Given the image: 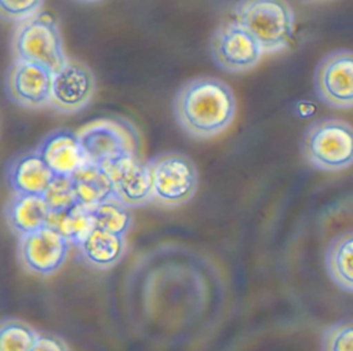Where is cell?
<instances>
[{"label": "cell", "instance_id": "11", "mask_svg": "<svg viewBox=\"0 0 353 351\" xmlns=\"http://www.w3.org/2000/svg\"><path fill=\"white\" fill-rule=\"evenodd\" d=\"M95 94V77L90 66L77 59H68L54 73L50 107L72 114L83 110Z\"/></svg>", "mask_w": 353, "mask_h": 351}, {"label": "cell", "instance_id": "9", "mask_svg": "<svg viewBox=\"0 0 353 351\" xmlns=\"http://www.w3.org/2000/svg\"><path fill=\"white\" fill-rule=\"evenodd\" d=\"M314 89L321 102L336 109L353 107V51L334 50L317 63Z\"/></svg>", "mask_w": 353, "mask_h": 351}, {"label": "cell", "instance_id": "3", "mask_svg": "<svg viewBox=\"0 0 353 351\" xmlns=\"http://www.w3.org/2000/svg\"><path fill=\"white\" fill-rule=\"evenodd\" d=\"M301 149L310 167L343 171L353 165V125L339 118L316 120L305 129Z\"/></svg>", "mask_w": 353, "mask_h": 351}, {"label": "cell", "instance_id": "4", "mask_svg": "<svg viewBox=\"0 0 353 351\" xmlns=\"http://www.w3.org/2000/svg\"><path fill=\"white\" fill-rule=\"evenodd\" d=\"M234 15L256 39L265 54L287 48L292 39L295 15L287 0H240Z\"/></svg>", "mask_w": 353, "mask_h": 351}, {"label": "cell", "instance_id": "21", "mask_svg": "<svg viewBox=\"0 0 353 351\" xmlns=\"http://www.w3.org/2000/svg\"><path fill=\"white\" fill-rule=\"evenodd\" d=\"M37 332L17 318H4L0 325V351H30Z\"/></svg>", "mask_w": 353, "mask_h": 351}, {"label": "cell", "instance_id": "26", "mask_svg": "<svg viewBox=\"0 0 353 351\" xmlns=\"http://www.w3.org/2000/svg\"><path fill=\"white\" fill-rule=\"evenodd\" d=\"M77 1H81V3H98V1H102V0H77Z\"/></svg>", "mask_w": 353, "mask_h": 351}, {"label": "cell", "instance_id": "10", "mask_svg": "<svg viewBox=\"0 0 353 351\" xmlns=\"http://www.w3.org/2000/svg\"><path fill=\"white\" fill-rule=\"evenodd\" d=\"M54 73L37 63L14 59L6 72L7 96L18 106L41 109L50 106Z\"/></svg>", "mask_w": 353, "mask_h": 351}, {"label": "cell", "instance_id": "15", "mask_svg": "<svg viewBox=\"0 0 353 351\" xmlns=\"http://www.w3.org/2000/svg\"><path fill=\"white\" fill-rule=\"evenodd\" d=\"M50 212L43 194L11 193L4 205L7 226L18 237L47 226Z\"/></svg>", "mask_w": 353, "mask_h": 351}, {"label": "cell", "instance_id": "13", "mask_svg": "<svg viewBox=\"0 0 353 351\" xmlns=\"http://www.w3.org/2000/svg\"><path fill=\"white\" fill-rule=\"evenodd\" d=\"M36 150L54 175L59 176H72L81 165L88 162L77 132L65 128L44 135Z\"/></svg>", "mask_w": 353, "mask_h": 351}, {"label": "cell", "instance_id": "7", "mask_svg": "<svg viewBox=\"0 0 353 351\" xmlns=\"http://www.w3.org/2000/svg\"><path fill=\"white\" fill-rule=\"evenodd\" d=\"M70 242L54 227L44 226L18 237L17 255L21 267L33 275L55 274L66 262Z\"/></svg>", "mask_w": 353, "mask_h": 351}, {"label": "cell", "instance_id": "22", "mask_svg": "<svg viewBox=\"0 0 353 351\" xmlns=\"http://www.w3.org/2000/svg\"><path fill=\"white\" fill-rule=\"evenodd\" d=\"M320 351H353V318L327 326L321 334Z\"/></svg>", "mask_w": 353, "mask_h": 351}, {"label": "cell", "instance_id": "16", "mask_svg": "<svg viewBox=\"0 0 353 351\" xmlns=\"http://www.w3.org/2000/svg\"><path fill=\"white\" fill-rule=\"evenodd\" d=\"M81 259L92 268L109 270L125 255V235L114 234L99 227H92L76 245Z\"/></svg>", "mask_w": 353, "mask_h": 351}, {"label": "cell", "instance_id": "6", "mask_svg": "<svg viewBox=\"0 0 353 351\" xmlns=\"http://www.w3.org/2000/svg\"><path fill=\"white\" fill-rule=\"evenodd\" d=\"M88 161L102 165L125 154H139L141 135L135 125L119 116L90 121L77 131Z\"/></svg>", "mask_w": 353, "mask_h": 351}, {"label": "cell", "instance_id": "20", "mask_svg": "<svg viewBox=\"0 0 353 351\" xmlns=\"http://www.w3.org/2000/svg\"><path fill=\"white\" fill-rule=\"evenodd\" d=\"M94 226L106 231L125 235L132 226L130 206L123 204L116 195L90 208Z\"/></svg>", "mask_w": 353, "mask_h": 351}, {"label": "cell", "instance_id": "8", "mask_svg": "<svg viewBox=\"0 0 353 351\" xmlns=\"http://www.w3.org/2000/svg\"><path fill=\"white\" fill-rule=\"evenodd\" d=\"M210 48L215 63L229 73L252 69L265 54L256 39L237 21L216 28Z\"/></svg>", "mask_w": 353, "mask_h": 351}, {"label": "cell", "instance_id": "17", "mask_svg": "<svg viewBox=\"0 0 353 351\" xmlns=\"http://www.w3.org/2000/svg\"><path fill=\"white\" fill-rule=\"evenodd\" d=\"M77 202L88 208L114 195L113 183L103 167L85 162L72 176Z\"/></svg>", "mask_w": 353, "mask_h": 351}, {"label": "cell", "instance_id": "23", "mask_svg": "<svg viewBox=\"0 0 353 351\" xmlns=\"http://www.w3.org/2000/svg\"><path fill=\"white\" fill-rule=\"evenodd\" d=\"M51 212L63 211L74 204H77L76 193L73 189V182L70 176L55 175L46 191L43 193Z\"/></svg>", "mask_w": 353, "mask_h": 351}, {"label": "cell", "instance_id": "27", "mask_svg": "<svg viewBox=\"0 0 353 351\" xmlns=\"http://www.w3.org/2000/svg\"><path fill=\"white\" fill-rule=\"evenodd\" d=\"M302 1H320V0H302Z\"/></svg>", "mask_w": 353, "mask_h": 351}, {"label": "cell", "instance_id": "25", "mask_svg": "<svg viewBox=\"0 0 353 351\" xmlns=\"http://www.w3.org/2000/svg\"><path fill=\"white\" fill-rule=\"evenodd\" d=\"M30 351H70L66 341L54 333L37 332L34 344Z\"/></svg>", "mask_w": 353, "mask_h": 351}, {"label": "cell", "instance_id": "14", "mask_svg": "<svg viewBox=\"0 0 353 351\" xmlns=\"http://www.w3.org/2000/svg\"><path fill=\"white\" fill-rule=\"evenodd\" d=\"M54 176L36 149L14 156L6 167V183L11 193L43 194Z\"/></svg>", "mask_w": 353, "mask_h": 351}, {"label": "cell", "instance_id": "2", "mask_svg": "<svg viewBox=\"0 0 353 351\" xmlns=\"http://www.w3.org/2000/svg\"><path fill=\"white\" fill-rule=\"evenodd\" d=\"M14 59L33 62L58 72L69 59L57 19L46 11L17 22L11 34Z\"/></svg>", "mask_w": 353, "mask_h": 351}, {"label": "cell", "instance_id": "19", "mask_svg": "<svg viewBox=\"0 0 353 351\" xmlns=\"http://www.w3.org/2000/svg\"><path fill=\"white\" fill-rule=\"evenodd\" d=\"M47 224L58 230L70 245L76 246L94 227V220L90 208L77 202L63 211L50 212Z\"/></svg>", "mask_w": 353, "mask_h": 351}, {"label": "cell", "instance_id": "12", "mask_svg": "<svg viewBox=\"0 0 353 351\" xmlns=\"http://www.w3.org/2000/svg\"><path fill=\"white\" fill-rule=\"evenodd\" d=\"M101 167L112 179L114 195L127 206L135 208L152 201V175L148 161L139 154H125Z\"/></svg>", "mask_w": 353, "mask_h": 351}, {"label": "cell", "instance_id": "18", "mask_svg": "<svg viewBox=\"0 0 353 351\" xmlns=\"http://www.w3.org/2000/svg\"><path fill=\"white\" fill-rule=\"evenodd\" d=\"M324 263L331 281L341 289L353 292V230L342 231L331 240Z\"/></svg>", "mask_w": 353, "mask_h": 351}, {"label": "cell", "instance_id": "5", "mask_svg": "<svg viewBox=\"0 0 353 351\" xmlns=\"http://www.w3.org/2000/svg\"><path fill=\"white\" fill-rule=\"evenodd\" d=\"M152 175V201L179 206L193 198L199 187V171L183 153L165 151L148 161Z\"/></svg>", "mask_w": 353, "mask_h": 351}, {"label": "cell", "instance_id": "24", "mask_svg": "<svg viewBox=\"0 0 353 351\" xmlns=\"http://www.w3.org/2000/svg\"><path fill=\"white\" fill-rule=\"evenodd\" d=\"M44 0H0L1 17L11 22H19L41 11Z\"/></svg>", "mask_w": 353, "mask_h": 351}, {"label": "cell", "instance_id": "1", "mask_svg": "<svg viewBox=\"0 0 353 351\" xmlns=\"http://www.w3.org/2000/svg\"><path fill=\"white\" fill-rule=\"evenodd\" d=\"M172 107L181 128L197 139H210L222 134L236 116L232 88L223 80L211 76H200L183 83Z\"/></svg>", "mask_w": 353, "mask_h": 351}]
</instances>
